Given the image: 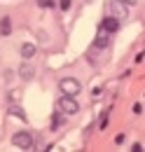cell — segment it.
<instances>
[{"mask_svg":"<svg viewBox=\"0 0 145 152\" xmlns=\"http://www.w3.org/2000/svg\"><path fill=\"white\" fill-rule=\"evenodd\" d=\"M59 110L66 113V115H75V113H80V103L75 101V96L63 94L61 98H59Z\"/></svg>","mask_w":145,"mask_h":152,"instance_id":"1","label":"cell"},{"mask_svg":"<svg viewBox=\"0 0 145 152\" xmlns=\"http://www.w3.org/2000/svg\"><path fill=\"white\" fill-rule=\"evenodd\" d=\"M59 87H61L63 94H68V96H77L82 91V84H80L75 77H63V80L59 82Z\"/></svg>","mask_w":145,"mask_h":152,"instance_id":"2","label":"cell"},{"mask_svg":"<svg viewBox=\"0 0 145 152\" xmlns=\"http://www.w3.org/2000/svg\"><path fill=\"white\" fill-rule=\"evenodd\" d=\"M12 145H17L21 150H28V148H33V136L28 131H19L12 136Z\"/></svg>","mask_w":145,"mask_h":152,"instance_id":"3","label":"cell"},{"mask_svg":"<svg viewBox=\"0 0 145 152\" xmlns=\"http://www.w3.org/2000/svg\"><path fill=\"white\" fill-rule=\"evenodd\" d=\"M110 12L115 19H127L129 17V5H124L122 0H112L110 2Z\"/></svg>","mask_w":145,"mask_h":152,"instance_id":"4","label":"cell"},{"mask_svg":"<svg viewBox=\"0 0 145 152\" xmlns=\"http://www.w3.org/2000/svg\"><path fill=\"white\" fill-rule=\"evenodd\" d=\"M101 28H103L105 33H115V31L119 28V19H115V17H105L103 23H101Z\"/></svg>","mask_w":145,"mask_h":152,"instance_id":"5","label":"cell"},{"mask_svg":"<svg viewBox=\"0 0 145 152\" xmlns=\"http://www.w3.org/2000/svg\"><path fill=\"white\" fill-rule=\"evenodd\" d=\"M94 45H96L98 49H105V47L110 45V33H105V31L101 28V33H98V35H96V40H94Z\"/></svg>","mask_w":145,"mask_h":152,"instance_id":"6","label":"cell"},{"mask_svg":"<svg viewBox=\"0 0 145 152\" xmlns=\"http://www.w3.org/2000/svg\"><path fill=\"white\" fill-rule=\"evenodd\" d=\"M21 56H23V58H33V56H35V45H31V42L21 45Z\"/></svg>","mask_w":145,"mask_h":152,"instance_id":"7","label":"cell"},{"mask_svg":"<svg viewBox=\"0 0 145 152\" xmlns=\"http://www.w3.org/2000/svg\"><path fill=\"white\" fill-rule=\"evenodd\" d=\"M0 33H2V35H10V33H12V19H10V17H2V19H0Z\"/></svg>","mask_w":145,"mask_h":152,"instance_id":"8","label":"cell"},{"mask_svg":"<svg viewBox=\"0 0 145 152\" xmlns=\"http://www.w3.org/2000/svg\"><path fill=\"white\" fill-rule=\"evenodd\" d=\"M10 115H14V117H19V119L26 122V113L21 110V105H14V103H12V105H10Z\"/></svg>","mask_w":145,"mask_h":152,"instance_id":"9","label":"cell"},{"mask_svg":"<svg viewBox=\"0 0 145 152\" xmlns=\"http://www.w3.org/2000/svg\"><path fill=\"white\" fill-rule=\"evenodd\" d=\"M19 75L23 77V80H31V77H33V68H31L28 63H23V66L19 68Z\"/></svg>","mask_w":145,"mask_h":152,"instance_id":"10","label":"cell"},{"mask_svg":"<svg viewBox=\"0 0 145 152\" xmlns=\"http://www.w3.org/2000/svg\"><path fill=\"white\" fill-rule=\"evenodd\" d=\"M40 7H54V0H37Z\"/></svg>","mask_w":145,"mask_h":152,"instance_id":"11","label":"cell"},{"mask_svg":"<svg viewBox=\"0 0 145 152\" xmlns=\"http://www.w3.org/2000/svg\"><path fill=\"white\" fill-rule=\"evenodd\" d=\"M19 98H21V91H10V101L12 103H17Z\"/></svg>","mask_w":145,"mask_h":152,"instance_id":"12","label":"cell"},{"mask_svg":"<svg viewBox=\"0 0 145 152\" xmlns=\"http://www.w3.org/2000/svg\"><path fill=\"white\" fill-rule=\"evenodd\" d=\"M108 126V110L103 113V117H101V129H105Z\"/></svg>","mask_w":145,"mask_h":152,"instance_id":"13","label":"cell"},{"mask_svg":"<svg viewBox=\"0 0 145 152\" xmlns=\"http://www.w3.org/2000/svg\"><path fill=\"white\" fill-rule=\"evenodd\" d=\"M61 10H70V0H61Z\"/></svg>","mask_w":145,"mask_h":152,"instance_id":"14","label":"cell"},{"mask_svg":"<svg viewBox=\"0 0 145 152\" xmlns=\"http://www.w3.org/2000/svg\"><path fill=\"white\" fill-rule=\"evenodd\" d=\"M133 113L141 115V113H143V105H141V103H136V105H133Z\"/></svg>","mask_w":145,"mask_h":152,"instance_id":"15","label":"cell"},{"mask_svg":"<svg viewBox=\"0 0 145 152\" xmlns=\"http://www.w3.org/2000/svg\"><path fill=\"white\" fill-rule=\"evenodd\" d=\"M133 152H143V145L141 143H133Z\"/></svg>","mask_w":145,"mask_h":152,"instance_id":"16","label":"cell"},{"mask_svg":"<svg viewBox=\"0 0 145 152\" xmlns=\"http://www.w3.org/2000/svg\"><path fill=\"white\" fill-rule=\"evenodd\" d=\"M122 2H124V5H136L138 0H122Z\"/></svg>","mask_w":145,"mask_h":152,"instance_id":"17","label":"cell"}]
</instances>
